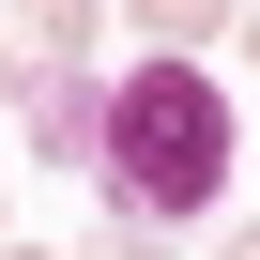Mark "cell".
Wrapping results in <instances>:
<instances>
[{
  "label": "cell",
  "instance_id": "cell-1",
  "mask_svg": "<svg viewBox=\"0 0 260 260\" xmlns=\"http://www.w3.org/2000/svg\"><path fill=\"white\" fill-rule=\"evenodd\" d=\"M230 92L199 77V61H138V77H107V138H92V169H107V214H138V230H184V214H214L230 199Z\"/></svg>",
  "mask_w": 260,
  "mask_h": 260
},
{
  "label": "cell",
  "instance_id": "cell-2",
  "mask_svg": "<svg viewBox=\"0 0 260 260\" xmlns=\"http://www.w3.org/2000/svg\"><path fill=\"white\" fill-rule=\"evenodd\" d=\"M92 31H107V0H0V46H16L31 77H77Z\"/></svg>",
  "mask_w": 260,
  "mask_h": 260
},
{
  "label": "cell",
  "instance_id": "cell-3",
  "mask_svg": "<svg viewBox=\"0 0 260 260\" xmlns=\"http://www.w3.org/2000/svg\"><path fill=\"white\" fill-rule=\"evenodd\" d=\"M31 138L92 169V138H107V92H92V61H77V77H31Z\"/></svg>",
  "mask_w": 260,
  "mask_h": 260
},
{
  "label": "cell",
  "instance_id": "cell-4",
  "mask_svg": "<svg viewBox=\"0 0 260 260\" xmlns=\"http://www.w3.org/2000/svg\"><path fill=\"white\" fill-rule=\"evenodd\" d=\"M122 31H153V61H199L230 31V0H122Z\"/></svg>",
  "mask_w": 260,
  "mask_h": 260
},
{
  "label": "cell",
  "instance_id": "cell-5",
  "mask_svg": "<svg viewBox=\"0 0 260 260\" xmlns=\"http://www.w3.org/2000/svg\"><path fill=\"white\" fill-rule=\"evenodd\" d=\"M77 260H169V230H138V214H107V230H92Z\"/></svg>",
  "mask_w": 260,
  "mask_h": 260
},
{
  "label": "cell",
  "instance_id": "cell-6",
  "mask_svg": "<svg viewBox=\"0 0 260 260\" xmlns=\"http://www.w3.org/2000/svg\"><path fill=\"white\" fill-rule=\"evenodd\" d=\"M16 92H31V61H16V46H0V107H16Z\"/></svg>",
  "mask_w": 260,
  "mask_h": 260
},
{
  "label": "cell",
  "instance_id": "cell-7",
  "mask_svg": "<svg viewBox=\"0 0 260 260\" xmlns=\"http://www.w3.org/2000/svg\"><path fill=\"white\" fill-rule=\"evenodd\" d=\"M230 260H260V214H230Z\"/></svg>",
  "mask_w": 260,
  "mask_h": 260
},
{
  "label": "cell",
  "instance_id": "cell-8",
  "mask_svg": "<svg viewBox=\"0 0 260 260\" xmlns=\"http://www.w3.org/2000/svg\"><path fill=\"white\" fill-rule=\"evenodd\" d=\"M0 260H46V245H16V230H0Z\"/></svg>",
  "mask_w": 260,
  "mask_h": 260
},
{
  "label": "cell",
  "instance_id": "cell-9",
  "mask_svg": "<svg viewBox=\"0 0 260 260\" xmlns=\"http://www.w3.org/2000/svg\"><path fill=\"white\" fill-rule=\"evenodd\" d=\"M245 61H260V0H245Z\"/></svg>",
  "mask_w": 260,
  "mask_h": 260
}]
</instances>
